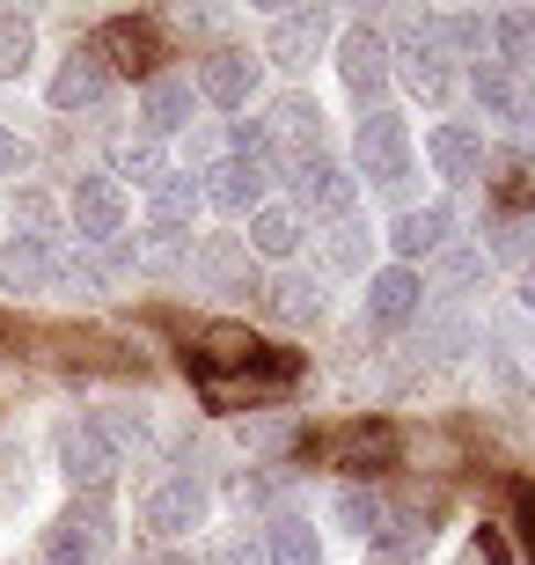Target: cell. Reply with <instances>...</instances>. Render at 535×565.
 <instances>
[{
	"label": "cell",
	"mask_w": 535,
	"mask_h": 565,
	"mask_svg": "<svg viewBox=\"0 0 535 565\" xmlns=\"http://www.w3.org/2000/svg\"><path fill=\"white\" fill-rule=\"evenodd\" d=\"M352 177L374 191H404L411 184V169H418V147H411V126H404V110L389 104H374L360 110V126H352Z\"/></svg>",
	"instance_id": "6da1fadb"
},
{
	"label": "cell",
	"mask_w": 535,
	"mask_h": 565,
	"mask_svg": "<svg viewBox=\"0 0 535 565\" xmlns=\"http://www.w3.org/2000/svg\"><path fill=\"white\" fill-rule=\"evenodd\" d=\"M279 353H287V345L257 338L249 323H191V338H184V375H191V390H199V382H235V375L271 367Z\"/></svg>",
	"instance_id": "7a4b0ae2"
},
{
	"label": "cell",
	"mask_w": 535,
	"mask_h": 565,
	"mask_svg": "<svg viewBox=\"0 0 535 565\" xmlns=\"http://www.w3.org/2000/svg\"><path fill=\"white\" fill-rule=\"evenodd\" d=\"M301 462H323V470H345V478L396 470V462H404V426H389V419H345V426H330V434L301 440Z\"/></svg>",
	"instance_id": "3957f363"
},
{
	"label": "cell",
	"mask_w": 535,
	"mask_h": 565,
	"mask_svg": "<svg viewBox=\"0 0 535 565\" xmlns=\"http://www.w3.org/2000/svg\"><path fill=\"white\" fill-rule=\"evenodd\" d=\"M66 228L82 235L88 250L125 243V228H132V191H125L110 169H82V177L66 184Z\"/></svg>",
	"instance_id": "277c9868"
},
{
	"label": "cell",
	"mask_w": 535,
	"mask_h": 565,
	"mask_svg": "<svg viewBox=\"0 0 535 565\" xmlns=\"http://www.w3.org/2000/svg\"><path fill=\"white\" fill-rule=\"evenodd\" d=\"M110 492H74V500L52 514V529H44L38 544V565H96L110 551Z\"/></svg>",
	"instance_id": "5b68a950"
},
{
	"label": "cell",
	"mask_w": 535,
	"mask_h": 565,
	"mask_svg": "<svg viewBox=\"0 0 535 565\" xmlns=\"http://www.w3.org/2000/svg\"><path fill=\"white\" fill-rule=\"evenodd\" d=\"M301 375H309V360L279 353L271 367H257V375H235V382H199V404H206L213 419H235V412H271V404H287L293 390H301Z\"/></svg>",
	"instance_id": "8992f818"
},
{
	"label": "cell",
	"mask_w": 535,
	"mask_h": 565,
	"mask_svg": "<svg viewBox=\"0 0 535 565\" xmlns=\"http://www.w3.org/2000/svg\"><path fill=\"white\" fill-rule=\"evenodd\" d=\"M287 206L301 213V221H352V206H360V177L323 147V154H309V162L287 169Z\"/></svg>",
	"instance_id": "52a82bcc"
},
{
	"label": "cell",
	"mask_w": 535,
	"mask_h": 565,
	"mask_svg": "<svg viewBox=\"0 0 535 565\" xmlns=\"http://www.w3.org/2000/svg\"><path fill=\"white\" fill-rule=\"evenodd\" d=\"M257 82H265V60L249 44H206V52H191V88L213 110H249L257 104Z\"/></svg>",
	"instance_id": "ba28073f"
},
{
	"label": "cell",
	"mask_w": 535,
	"mask_h": 565,
	"mask_svg": "<svg viewBox=\"0 0 535 565\" xmlns=\"http://www.w3.org/2000/svg\"><path fill=\"white\" fill-rule=\"evenodd\" d=\"M206 514H213V492H206V478H191V470H169V478H154L140 492V529L154 544H176L191 529H206Z\"/></svg>",
	"instance_id": "9c48e42d"
},
{
	"label": "cell",
	"mask_w": 535,
	"mask_h": 565,
	"mask_svg": "<svg viewBox=\"0 0 535 565\" xmlns=\"http://www.w3.org/2000/svg\"><path fill=\"white\" fill-rule=\"evenodd\" d=\"M360 323L367 331H411L426 323V273L418 265H374L360 294Z\"/></svg>",
	"instance_id": "30bf717a"
},
{
	"label": "cell",
	"mask_w": 535,
	"mask_h": 565,
	"mask_svg": "<svg viewBox=\"0 0 535 565\" xmlns=\"http://www.w3.org/2000/svg\"><path fill=\"white\" fill-rule=\"evenodd\" d=\"M96 60L110 66V74H140V82H154L169 60V30L154 15H110L104 30H96V44H88Z\"/></svg>",
	"instance_id": "8fae6325"
},
{
	"label": "cell",
	"mask_w": 535,
	"mask_h": 565,
	"mask_svg": "<svg viewBox=\"0 0 535 565\" xmlns=\"http://www.w3.org/2000/svg\"><path fill=\"white\" fill-rule=\"evenodd\" d=\"M389 60H396V82L411 88V96H426L432 110L454 96V60H448V44H440V30H432V15L411 22L404 44H389Z\"/></svg>",
	"instance_id": "7c38bea8"
},
{
	"label": "cell",
	"mask_w": 535,
	"mask_h": 565,
	"mask_svg": "<svg viewBox=\"0 0 535 565\" xmlns=\"http://www.w3.org/2000/svg\"><path fill=\"white\" fill-rule=\"evenodd\" d=\"M191 177H199V199H206V206L243 213V221L265 206V191H271V162L235 154V147H227V154H206V169H191Z\"/></svg>",
	"instance_id": "4fadbf2b"
},
{
	"label": "cell",
	"mask_w": 535,
	"mask_h": 565,
	"mask_svg": "<svg viewBox=\"0 0 535 565\" xmlns=\"http://www.w3.org/2000/svg\"><path fill=\"white\" fill-rule=\"evenodd\" d=\"M338 38V15H323V8H287V15L265 22V38H257V60L265 66H287V74H301L309 60H323V44Z\"/></svg>",
	"instance_id": "5bb4252c"
},
{
	"label": "cell",
	"mask_w": 535,
	"mask_h": 565,
	"mask_svg": "<svg viewBox=\"0 0 535 565\" xmlns=\"http://www.w3.org/2000/svg\"><path fill=\"white\" fill-rule=\"evenodd\" d=\"M338 74H345V88L360 96V110H374L382 96H389V82H396L389 38H382L374 22H352V30H338Z\"/></svg>",
	"instance_id": "9a60e30c"
},
{
	"label": "cell",
	"mask_w": 535,
	"mask_h": 565,
	"mask_svg": "<svg viewBox=\"0 0 535 565\" xmlns=\"http://www.w3.org/2000/svg\"><path fill=\"white\" fill-rule=\"evenodd\" d=\"M184 279H199L206 294H265V273H257V257H249L243 235H199Z\"/></svg>",
	"instance_id": "2e32d148"
},
{
	"label": "cell",
	"mask_w": 535,
	"mask_h": 565,
	"mask_svg": "<svg viewBox=\"0 0 535 565\" xmlns=\"http://www.w3.org/2000/svg\"><path fill=\"white\" fill-rule=\"evenodd\" d=\"M265 126V140H271V162L279 169H293V162H309V154H323V104L315 96H279V104L257 118Z\"/></svg>",
	"instance_id": "e0dca14e"
},
{
	"label": "cell",
	"mask_w": 535,
	"mask_h": 565,
	"mask_svg": "<svg viewBox=\"0 0 535 565\" xmlns=\"http://www.w3.org/2000/svg\"><path fill=\"white\" fill-rule=\"evenodd\" d=\"M0 279L15 294H52L66 287V243L60 235H0Z\"/></svg>",
	"instance_id": "ac0fdd59"
},
{
	"label": "cell",
	"mask_w": 535,
	"mask_h": 565,
	"mask_svg": "<svg viewBox=\"0 0 535 565\" xmlns=\"http://www.w3.org/2000/svg\"><path fill=\"white\" fill-rule=\"evenodd\" d=\"M110 88H118V74H110V66L96 60L88 44H74V52L60 60V74L44 82V104L60 110V118H66V110H74V118H88V110L110 104Z\"/></svg>",
	"instance_id": "d6986e66"
},
{
	"label": "cell",
	"mask_w": 535,
	"mask_h": 565,
	"mask_svg": "<svg viewBox=\"0 0 535 565\" xmlns=\"http://www.w3.org/2000/svg\"><path fill=\"white\" fill-rule=\"evenodd\" d=\"M199 126V88H191V74H154V82H140V132L147 140H169V132H191Z\"/></svg>",
	"instance_id": "ffe728a7"
},
{
	"label": "cell",
	"mask_w": 535,
	"mask_h": 565,
	"mask_svg": "<svg viewBox=\"0 0 535 565\" xmlns=\"http://www.w3.org/2000/svg\"><path fill=\"white\" fill-rule=\"evenodd\" d=\"M426 162H432V177H448V184H484L492 147H484V132H477V126H462V118H440V126L426 132Z\"/></svg>",
	"instance_id": "44dd1931"
},
{
	"label": "cell",
	"mask_w": 535,
	"mask_h": 565,
	"mask_svg": "<svg viewBox=\"0 0 535 565\" xmlns=\"http://www.w3.org/2000/svg\"><path fill=\"white\" fill-rule=\"evenodd\" d=\"M462 221H454L448 199H432V206H404L389 221V243H396V265H418V257H440L448 243H462Z\"/></svg>",
	"instance_id": "7402d4cb"
},
{
	"label": "cell",
	"mask_w": 535,
	"mask_h": 565,
	"mask_svg": "<svg viewBox=\"0 0 535 565\" xmlns=\"http://www.w3.org/2000/svg\"><path fill=\"white\" fill-rule=\"evenodd\" d=\"M60 470H66L74 492H110V478H118L125 462L96 440V426H88V419H66L60 426Z\"/></svg>",
	"instance_id": "603a6c76"
},
{
	"label": "cell",
	"mask_w": 535,
	"mask_h": 565,
	"mask_svg": "<svg viewBox=\"0 0 535 565\" xmlns=\"http://www.w3.org/2000/svg\"><path fill=\"white\" fill-rule=\"evenodd\" d=\"M257 551H265V565H323V536L301 507H271L257 529Z\"/></svg>",
	"instance_id": "cb8c5ba5"
},
{
	"label": "cell",
	"mask_w": 535,
	"mask_h": 565,
	"mask_svg": "<svg viewBox=\"0 0 535 565\" xmlns=\"http://www.w3.org/2000/svg\"><path fill=\"white\" fill-rule=\"evenodd\" d=\"M301 235H309V221H301V213L287 206V199H265V206L249 213V257H257V265H265V257H279V265H287L293 250H301Z\"/></svg>",
	"instance_id": "d4e9b609"
},
{
	"label": "cell",
	"mask_w": 535,
	"mask_h": 565,
	"mask_svg": "<svg viewBox=\"0 0 535 565\" xmlns=\"http://www.w3.org/2000/svg\"><path fill=\"white\" fill-rule=\"evenodd\" d=\"M199 177L191 169H169L162 184L147 191V228H169V235H191V221H199Z\"/></svg>",
	"instance_id": "484cf974"
},
{
	"label": "cell",
	"mask_w": 535,
	"mask_h": 565,
	"mask_svg": "<svg viewBox=\"0 0 535 565\" xmlns=\"http://www.w3.org/2000/svg\"><path fill=\"white\" fill-rule=\"evenodd\" d=\"M265 309L279 316V323H323V279L287 265L279 279H265Z\"/></svg>",
	"instance_id": "4316f807"
},
{
	"label": "cell",
	"mask_w": 535,
	"mask_h": 565,
	"mask_svg": "<svg viewBox=\"0 0 535 565\" xmlns=\"http://www.w3.org/2000/svg\"><path fill=\"white\" fill-rule=\"evenodd\" d=\"M492 60L514 66V74H535V8H499L492 15Z\"/></svg>",
	"instance_id": "83f0119b"
},
{
	"label": "cell",
	"mask_w": 535,
	"mask_h": 565,
	"mask_svg": "<svg viewBox=\"0 0 535 565\" xmlns=\"http://www.w3.org/2000/svg\"><path fill=\"white\" fill-rule=\"evenodd\" d=\"M521 88H528V74H514V66H499V60H477V66H470L477 110H484V118H499V126H506V110L521 104Z\"/></svg>",
	"instance_id": "f1b7e54d"
},
{
	"label": "cell",
	"mask_w": 535,
	"mask_h": 565,
	"mask_svg": "<svg viewBox=\"0 0 535 565\" xmlns=\"http://www.w3.org/2000/svg\"><path fill=\"white\" fill-rule=\"evenodd\" d=\"M169 169H176V162H169V147H162V140H147V132H132V140H118V154H110V177H118V184L132 177L140 191H154V184L169 177Z\"/></svg>",
	"instance_id": "f546056e"
},
{
	"label": "cell",
	"mask_w": 535,
	"mask_h": 565,
	"mask_svg": "<svg viewBox=\"0 0 535 565\" xmlns=\"http://www.w3.org/2000/svg\"><path fill=\"white\" fill-rule=\"evenodd\" d=\"M367 250H374V228H360V221H330V235H323V273L367 279Z\"/></svg>",
	"instance_id": "4dcf8cb0"
},
{
	"label": "cell",
	"mask_w": 535,
	"mask_h": 565,
	"mask_svg": "<svg viewBox=\"0 0 535 565\" xmlns=\"http://www.w3.org/2000/svg\"><path fill=\"white\" fill-rule=\"evenodd\" d=\"M330 514H338V529H345V536L374 544V536H382V522H389V500H382V492H367V484H345V492L330 500Z\"/></svg>",
	"instance_id": "1f68e13d"
},
{
	"label": "cell",
	"mask_w": 535,
	"mask_h": 565,
	"mask_svg": "<svg viewBox=\"0 0 535 565\" xmlns=\"http://www.w3.org/2000/svg\"><path fill=\"white\" fill-rule=\"evenodd\" d=\"M484 279V250L477 243H448V250L432 257V273H426V294H462Z\"/></svg>",
	"instance_id": "d6a6232c"
},
{
	"label": "cell",
	"mask_w": 535,
	"mask_h": 565,
	"mask_svg": "<svg viewBox=\"0 0 535 565\" xmlns=\"http://www.w3.org/2000/svg\"><path fill=\"white\" fill-rule=\"evenodd\" d=\"M287 478L293 470H279V462H249L243 478H235V507H257V514L287 507Z\"/></svg>",
	"instance_id": "836d02e7"
},
{
	"label": "cell",
	"mask_w": 535,
	"mask_h": 565,
	"mask_svg": "<svg viewBox=\"0 0 535 565\" xmlns=\"http://www.w3.org/2000/svg\"><path fill=\"white\" fill-rule=\"evenodd\" d=\"M30 52H38V22L0 8V82H15L22 66H30Z\"/></svg>",
	"instance_id": "e575fe53"
},
{
	"label": "cell",
	"mask_w": 535,
	"mask_h": 565,
	"mask_svg": "<svg viewBox=\"0 0 535 565\" xmlns=\"http://www.w3.org/2000/svg\"><path fill=\"white\" fill-rule=\"evenodd\" d=\"M22 177H30V140H15V132L0 126V184L15 191V184H22Z\"/></svg>",
	"instance_id": "d590c367"
},
{
	"label": "cell",
	"mask_w": 535,
	"mask_h": 565,
	"mask_svg": "<svg viewBox=\"0 0 535 565\" xmlns=\"http://www.w3.org/2000/svg\"><path fill=\"white\" fill-rule=\"evenodd\" d=\"M206 565H265V551H257V536H221L206 551Z\"/></svg>",
	"instance_id": "8d00e7d4"
},
{
	"label": "cell",
	"mask_w": 535,
	"mask_h": 565,
	"mask_svg": "<svg viewBox=\"0 0 535 565\" xmlns=\"http://www.w3.org/2000/svg\"><path fill=\"white\" fill-rule=\"evenodd\" d=\"M470 565H514V551H506V529H499V522L477 529V558H470Z\"/></svg>",
	"instance_id": "74e56055"
},
{
	"label": "cell",
	"mask_w": 535,
	"mask_h": 565,
	"mask_svg": "<svg viewBox=\"0 0 535 565\" xmlns=\"http://www.w3.org/2000/svg\"><path fill=\"white\" fill-rule=\"evenodd\" d=\"M506 132H514V140H521V147H535V82H528V88H521V104H514V110H506Z\"/></svg>",
	"instance_id": "f35d334b"
},
{
	"label": "cell",
	"mask_w": 535,
	"mask_h": 565,
	"mask_svg": "<svg viewBox=\"0 0 535 565\" xmlns=\"http://www.w3.org/2000/svg\"><path fill=\"white\" fill-rule=\"evenodd\" d=\"M521 309L535 316V265H521Z\"/></svg>",
	"instance_id": "ab89813d"
},
{
	"label": "cell",
	"mask_w": 535,
	"mask_h": 565,
	"mask_svg": "<svg viewBox=\"0 0 535 565\" xmlns=\"http://www.w3.org/2000/svg\"><path fill=\"white\" fill-rule=\"evenodd\" d=\"M367 565H418V551H374Z\"/></svg>",
	"instance_id": "60d3db41"
},
{
	"label": "cell",
	"mask_w": 535,
	"mask_h": 565,
	"mask_svg": "<svg viewBox=\"0 0 535 565\" xmlns=\"http://www.w3.org/2000/svg\"><path fill=\"white\" fill-rule=\"evenodd\" d=\"M147 565H191V558H184V551H162V558H147Z\"/></svg>",
	"instance_id": "b9f144b4"
},
{
	"label": "cell",
	"mask_w": 535,
	"mask_h": 565,
	"mask_svg": "<svg viewBox=\"0 0 535 565\" xmlns=\"http://www.w3.org/2000/svg\"><path fill=\"white\" fill-rule=\"evenodd\" d=\"M8 565H38V558H8Z\"/></svg>",
	"instance_id": "7bdbcfd3"
}]
</instances>
